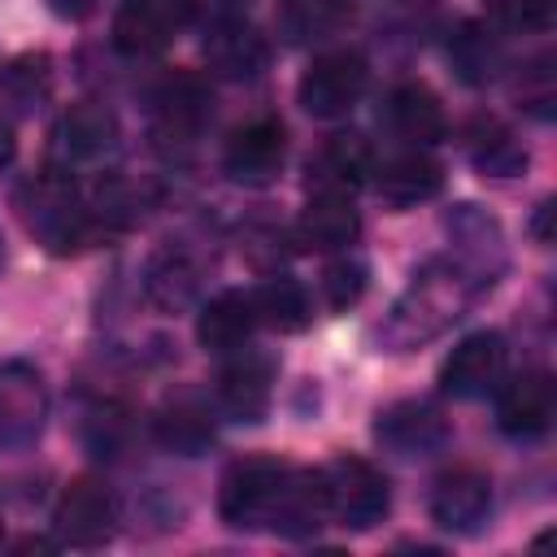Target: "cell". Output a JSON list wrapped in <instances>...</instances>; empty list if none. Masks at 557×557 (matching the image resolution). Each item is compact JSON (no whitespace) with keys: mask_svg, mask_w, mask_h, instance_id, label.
Masks as SVG:
<instances>
[{"mask_svg":"<svg viewBox=\"0 0 557 557\" xmlns=\"http://www.w3.org/2000/svg\"><path fill=\"white\" fill-rule=\"evenodd\" d=\"M178 17L165 0H122L113 9V48L126 57H157L174 44Z\"/></svg>","mask_w":557,"mask_h":557,"instance_id":"24","label":"cell"},{"mask_svg":"<svg viewBox=\"0 0 557 557\" xmlns=\"http://www.w3.org/2000/svg\"><path fill=\"white\" fill-rule=\"evenodd\" d=\"M492 513V479L479 466H453L435 479L431 487V522L453 531V535H470L487 522Z\"/></svg>","mask_w":557,"mask_h":557,"instance_id":"18","label":"cell"},{"mask_svg":"<svg viewBox=\"0 0 557 557\" xmlns=\"http://www.w3.org/2000/svg\"><path fill=\"white\" fill-rule=\"evenodd\" d=\"M366 83H370V61L361 48H326L300 74L296 100L309 117L335 122V117L352 113V104L366 96Z\"/></svg>","mask_w":557,"mask_h":557,"instance_id":"4","label":"cell"},{"mask_svg":"<svg viewBox=\"0 0 557 557\" xmlns=\"http://www.w3.org/2000/svg\"><path fill=\"white\" fill-rule=\"evenodd\" d=\"M466 152L483 174H496V178H513V174L527 170L522 139L496 117H479V122L466 126Z\"/></svg>","mask_w":557,"mask_h":557,"instance_id":"28","label":"cell"},{"mask_svg":"<svg viewBox=\"0 0 557 557\" xmlns=\"http://www.w3.org/2000/svg\"><path fill=\"white\" fill-rule=\"evenodd\" d=\"M357 13V0H278V35L287 44H326Z\"/></svg>","mask_w":557,"mask_h":557,"instance_id":"26","label":"cell"},{"mask_svg":"<svg viewBox=\"0 0 557 557\" xmlns=\"http://www.w3.org/2000/svg\"><path fill=\"white\" fill-rule=\"evenodd\" d=\"M322 474V496H326V518H335L348 531H370L387 518L392 509V487L383 470H374L361 457H335Z\"/></svg>","mask_w":557,"mask_h":557,"instance_id":"5","label":"cell"},{"mask_svg":"<svg viewBox=\"0 0 557 557\" xmlns=\"http://www.w3.org/2000/svg\"><path fill=\"white\" fill-rule=\"evenodd\" d=\"M252 305H257V322L283 331V335L305 331L309 318H313L309 292H305V283H296L292 274H270V278L252 292Z\"/></svg>","mask_w":557,"mask_h":557,"instance_id":"29","label":"cell"},{"mask_svg":"<svg viewBox=\"0 0 557 557\" xmlns=\"http://www.w3.org/2000/svg\"><path fill=\"white\" fill-rule=\"evenodd\" d=\"M0 265H4V248H0Z\"/></svg>","mask_w":557,"mask_h":557,"instance_id":"38","label":"cell"},{"mask_svg":"<svg viewBox=\"0 0 557 557\" xmlns=\"http://www.w3.org/2000/svg\"><path fill=\"white\" fill-rule=\"evenodd\" d=\"M287 165V131L278 117H252L231 131L222 148V170L239 187H270Z\"/></svg>","mask_w":557,"mask_h":557,"instance_id":"11","label":"cell"},{"mask_svg":"<svg viewBox=\"0 0 557 557\" xmlns=\"http://www.w3.org/2000/svg\"><path fill=\"white\" fill-rule=\"evenodd\" d=\"M200 52H205L209 74L222 78V83H252V78H261L265 65H270V44H265V35H261L252 22H244V17H226V22L205 26Z\"/></svg>","mask_w":557,"mask_h":557,"instance_id":"16","label":"cell"},{"mask_svg":"<svg viewBox=\"0 0 557 557\" xmlns=\"http://www.w3.org/2000/svg\"><path fill=\"white\" fill-rule=\"evenodd\" d=\"M178 17V26H213V22H226V17H244L248 0H165Z\"/></svg>","mask_w":557,"mask_h":557,"instance_id":"34","label":"cell"},{"mask_svg":"<svg viewBox=\"0 0 557 557\" xmlns=\"http://www.w3.org/2000/svg\"><path fill=\"white\" fill-rule=\"evenodd\" d=\"M148 122H152V135L157 144L165 148H191L205 126L213 122V91L200 74L191 70H178V74H165L152 96H148Z\"/></svg>","mask_w":557,"mask_h":557,"instance_id":"6","label":"cell"},{"mask_svg":"<svg viewBox=\"0 0 557 557\" xmlns=\"http://www.w3.org/2000/svg\"><path fill=\"white\" fill-rule=\"evenodd\" d=\"M370 183H374V191H379L383 205H392V209H413V205L440 196V187H444V165H440L426 148H405V152H392L387 161H374Z\"/></svg>","mask_w":557,"mask_h":557,"instance_id":"21","label":"cell"},{"mask_svg":"<svg viewBox=\"0 0 557 557\" xmlns=\"http://www.w3.org/2000/svg\"><path fill=\"white\" fill-rule=\"evenodd\" d=\"M374 440L396 457H435L448 448L453 426L440 413V405H431V400H396V405L379 409Z\"/></svg>","mask_w":557,"mask_h":557,"instance_id":"14","label":"cell"},{"mask_svg":"<svg viewBox=\"0 0 557 557\" xmlns=\"http://www.w3.org/2000/svg\"><path fill=\"white\" fill-rule=\"evenodd\" d=\"M117 139H122L117 113L100 100H78L52 122V165L61 170L104 165L117 152Z\"/></svg>","mask_w":557,"mask_h":557,"instance_id":"7","label":"cell"},{"mask_svg":"<svg viewBox=\"0 0 557 557\" xmlns=\"http://www.w3.org/2000/svg\"><path fill=\"white\" fill-rule=\"evenodd\" d=\"M548 65H553V61L540 57L535 65L522 70V83H518V100H522L527 109H535L540 117L553 113V70H548Z\"/></svg>","mask_w":557,"mask_h":557,"instance_id":"35","label":"cell"},{"mask_svg":"<svg viewBox=\"0 0 557 557\" xmlns=\"http://www.w3.org/2000/svg\"><path fill=\"white\" fill-rule=\"evenodd\" d=\"M296 466L278 457H239L226 466L218 483V513L235 531H270L278 518V505L287 496Z\"/></svg>","mask_w":557,"mask_h":557,"instance_id":"3","label":"cell"},{"mask_svg":"<svg viewBox=\"0 0 557 557\" xmlns=\"http://www.w3.org/2000/svg\"><path fill=\"white\" fill-rule=\"evenodd\" d=\"M57 17H65V22H83V17H91L96 9H100V0H44Z\"/></svg>","mask_w":557,"mask_h":557,"instance_id":"36","label":"cell"},{"mask_svg":"<svg viewBox=\"0 0 557 557\" xmlns=\"http://www.w3.org/2000/svg\"><path fill=\"white\" fill-rule=\"evenodd\" d=\"M505 379V339L496 331H474L440 366V392L453 400H479Z\"/></svg>","mask_w":557,"mask_h":557,"instance_id":"13","label":"cell"},{"mask_svg":"<svg viewBox=\"0 0 557 557\" xmlns=\"http://www.w3.org/2000/svg\"><path fill=\"white\" fill-rule=\"evenodd\" d=\"M366 278H370L366 261H361L352 248H344V252L322 270V296H326V305H331V309L357 305V300L366 296Z\"/></svg>","mask_w":557,"mask_h":557,"instance_id":"32","label":"cell"},{"mask_svg":"<svg viewBox=\"0 0 557 557\" xmlns=\"http://www.w3.org/2000/svg\"><path fill=\"white\" fill-rule=\"evenodd\" d=\"M52 531L61 544L70 548H100L113 540L117 531V496L104 479H74L65 483V492L57 496V509H52Z\"/></svg>","mask_w":557,"mask_h":557,"instance_id":"9","label":"cell"},{"mask_svg":"<svg viewBox=\"0 0 557 557\" xmlns=\"http://www.w3.org/2000/svg\"><path fill=\"white\" fill-rule=\"evenodd\" d=\"M553 9L557 0H483V13L492 17V26L509 30V35H540L553 26Z\"/></svg>","mask_w":557,"mask_h":557,"instance_id":"31","label":"cell"},{"mask_svg":"<svg viewBox=\"0 0 557 557\" xmlns=\"http://www.w3.org/2000/svg\"><path fill=\"white\" fill-rule=\"evenodd\" d=\"M370 170H374V148L344 131V135H326L309 161H305V191L309 196H352L357 187L370 183Z\"/></svg>","mask_w":557,"mask_h":557,"instance_id":"15","label":"cell"},{"mask_svg":"<svg viewBox=\"0 0 557 557\" xmlns=\"http://www.w3.org/2000/svg\"><path fill=\"white\" fill-rule=\"evenodd\" d=\"M52 91V61L44 52H26L4 65L0 74V96L13 104V113H35Z\"/></svg>","mask_w":557,"mask_h":557,"instance_id":"30","label":"cell"},{"mask_svg":"<svg viewBox=\"0 0 557 557\" xmlns=\"http://www.w3.org/2000/svg\"><path fill=\"white\" fill-rule=\"evenodd\" d=\"M83 440H87V448L96 457H113L122 448V440H126V422L117 418L113 405H100V409H91L83 418Z\"/></svg>","mask_w":557,"mask_h":557,"instance_id":"33","label":"cell"},{"mask_svg":"<svg viewBox=\"0 0 557 557\" xmlns=\"http://www.w3.org/2000/svg\"><path fill=\"white\" fill-rule=\"evenodd\" d=\"M152 435L161 448H170L178 457H200L213 444V413L196 396H178V400L161 405V413L152 418Z\"/></svg>","mask_w":557,"mask_h":557,"instance_id":"27","label":"cell"},{"mask_svg":"<svg viewBox=\"0 0 557 557\" xmlns=\"http://www.w3.org/2000/svg\"><path fill=\"white\" fill-rule=\"evenodd\" d=\"M357 235H361V218L352 209V196H309V205L292 226V239L305 252H344L357 244Z\"/></svg>","mask_w":557,"mask_h":557,"instance_id":"22","label":"cell"},{"mask_svg":"<svg viewBox=\"0 0 557 557\" xmlns=\"http://www.w3.org/2000/svg\"><path fill=\"white\" fill-rule=\"evenodd\" d=\"M448 235H453V257L474 274V283L487 292L500 270H505V239L492 213H483L479 205H453V213L444 218Z\"/></svg>","mask_w":557,"mask_h":557,"instance_id":"20","label":"cell"},{"mask_svg":"<svg viewBox=\"0 0 557 557\" xmlns=\"http://www.w3.org/2000/svg\"><path fill=\"white\" fill-rule=\"evenodd\" d=\"M48 387L30 361H0V453H26L44 435Z\"/></svg>","mask_w":557,"mask_h":557,"instance_id":"8","label":"cell"},{"mask_svg":"<svg viewBox=\"0 0 557 557\" xmlns=\"http://www.w3.org/2000/svg\"><path fill=\"white\" fill-rule=\"evenodd\" d=\"M13 152H17V144H13V126H9V117H0V165H9Z\"/></svg>","mask_w":557,"mask_h":557,"instance_id":"37","label":"cell"},{"mask_svg":"<svg viewBox=\"0 0 557 557\" xmlns=\"http://www.w3.org/2000/svg\"><path fill=\"white\" fill-rule=\"evenodd\" d=\"M13 209L30 231V239L52 257H74L100 239V226L91 218L87 191L74 178V170L44 165L39 174H26L13 187Z\"/></svg>","mask_w":557,"mask_h":557,"instance_id":"2","label":"cell"},{"mask_svg":"<svg viewBox=\"0 0 557 557\" xmlns=\"http://www.w3.org/2000/svg\"><path fill=\"white\" fill-rule=\"evenodd\" d=\"M257 326H261V322H257L252 292H235V287L209 296V300L200 305V313H196V339H200L209 352H218V357L244 348Z\"/></svg>","mask_w":557,"mask_h":557,"instance_id":"23","label":"cell"},{"mask_svg":"<svg viewBox=\"0 0 557 557\" xmlns=\"http://www.w3.org/2000/svg\"><path fill=\"white\" fill-rule=\"evenodd\" d=\"M274 374H278V361L265 348L244 344L226 352V366L218 374V409L231 422H261L274 400Z\"/></svg>","mask_w":557,"mask_h":557,"instance_id":"10","label":"cell"},{"mask_svg":"<svg viewBox=\"0 0 557 557\" xmlns=\"http://www.w3.org/2000/svg\"><path fill=\"white\" fill-rule=\"evenodd\" d=\"M139 283H144V296L152 309L183 313V309L200 305V296H205V257L191 244L170 239L144 261Z\"/></svg>","mask_w":557,"mask_h":557,"instance_id":"12","label":"cell"},{"mask_svg":"<svg viewBox=\"0 0 557 557\" xmlns=\"http://www.w3.org/2000/svg\"><path fill=\"white\" fill-rule=\"evenodd\" d=\"M379 122L392 139H400L405 148H431L444 139L448 131V117H444V104L440 96L426 87V83H396L387 96H383V109H379Z\"/></svg>","mask_w":557,"mask_h":557,"instance_id":"19","label":"cell"},{"mask_svg":"<svg viewBox=\"0 0 557 557\" xmlns=\"http://www.w3.org/2000/svg\"><path fill=\"white\" fill-rule=\"evenodd\" d=\"M557 413V392L548 370H522L509 383L500 379L496 387V426L509 440H540L553 426Z\"/></svg>","mask_w":557,"mask_h":557,"instance_id":"17","label":"cell"},{"mask_svg":"<svg viewBox=\"0 0 557 557\" xmlns=\"http://www.w3.org/2000/svg\"><path fill=\"white\" fill-rule=\"evenodd\" d=\"M448 65L457 70L461 83L470 87H487L492 78H500L505 70V44L492 26L483 22H461L448 39Z\"/></svg>","mask_w":557,"mask_h":557,"instance_id":"25","label":"cell"},{"mask_svg":"<svg viewBox=\"0 0 557 557\" xmlns=\"http://www.w3.org/2000/svg\"><path fill=\"white\" fill-rule=\"evenodd\" d=\"M479 292L483 287L474 283V274L453 252L422 261L413 270V278L405 283V292L392 300V309L379 326V344L387 352H409V348L440 339L453 322H461L470 313Z\"/></svg>","mask_w":557,"mask_h":557,"instance_id":"1","label":"cell"}]
</instances>
